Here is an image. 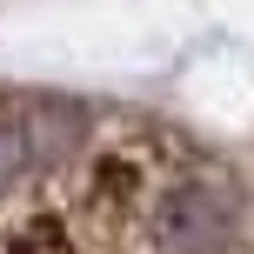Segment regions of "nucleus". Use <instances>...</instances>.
Instances as JSON below:
<instances>
[{"mask_svg":"<svg viewBox=\"0 0 254 254\" xmlns=\"http://www.w3.org/2000/svg\"><path fill=\"white\" fill-rule=\"evenodd\" d=\"M234 221H241L234 188H221V181H174V188L154 194L147 228L167 254H228Z\"/></svg>","mask_w":254,"mask_h":254,"instance_id":"nucleus-1","label":"nucleus"},{"mask_svg":"<svg viewBox=\"0 0 254 254\" xmlns=\"http://www.w3.org/2000/svg\"><path fill=\"white\" fill-rule=\"evenodd\" d=\"M40 114H0V194L20 188L47 154H61V140H47V127H34Z\"/></svg>","mask_w":254,"mask_h":254,"instance_id":"nucleus-2","label":"nucleus"}]
</instances>
